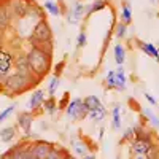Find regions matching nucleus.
Returning <instances> with one entry per match:
<instances>
[{"label":"nucleus","mask_w":159,"mask_h":159,"mask_svg":"<svg viewBox=\"0 0 159 159\" xmlns=\"http://www.w3.org/2000/svg\"><path fill=\"white\" fill-rule=\"evenodd\" d=\"M83 103H84V107L88 108V111H94V110H97L100 105H102L100 100H99V97H96V96H88L83 100Z\"/></svg>","instance_id":"9b49d317"},{"label":"nucleus","mask_w":159,"mask_h":159,"mask_svg":"<svg viewBox=\"0 0 159 159\" xmlns=\"http://www.w3.org/2000/svg\"><path fill=\"white\" fill-rule=\"evenodd\" d=\"M107 84L108 88H115L116 86V72H108L107 73Z\"/></svg>","instance_id":"cd10ccee"},{"label":"nucleus","mask_w":159,"mask_h":159,"mask_svg":"<svg viewBox=\"0 0 159 159\" xmlns=\"http://www.w3.org/2000/svg\"><path fill=\"white\" fill-rule=\"evenodd\" d=\"M119 111H121V107H119V105H116V107L111 110V127L113 129L121 127V115H119Z\"/></svg>","instance_id":"ddd939ff"},{"label":"nucleus","mask_w":159,"mask_h":159,"mask_svg":"<svg viewBox=\"0 0 159 159\" xmlns=\"http://www.w3.org/2000/svg\"><path fill=\"white\" fill-rule=\"evenodd\" d=\"M27 62H29L30 70H34L38 75H45L49 69V56H46V52L37 46L30 49L29 56H27Z\"/></svg>","instance_id":"f257e3e1"},{"label":"nucleus","mask_w":159,"mask_h":159,"mask_svg":"<svg viewBox=\"0 0 159 159\" xmlns=\"http://www.w3.org/2000/svg\"><path fill=\"white\" fill-rule=\"evenodd\" d=\"M0 42H2V30H0Z\"/></svg>","instance_id":"e433bc0d"},{"label":"nucleus","mask_w":159,"mask_h":159,"mask_svg":"<svg viewBox=\"0 0 159 159\" xmlns=\"http://www.w3.org/2000/svg\"><path fill=\"white\" fill-rule=\"evenodd\" d=\"M59 78L57 76H52L51 78V81H49V86H48V91H49V94L52 96V94H54V92H56V88L59 86Z\"/></svg>","instance_id":"bb28decb"},{"label":"nucleus","mask_w":159,"mask_h":159,"mask_svg":"<svg viewBox=\"0 0 159 159\" xmlns=\"http://www.w3.org/2000/svg\"><path fill=\"white\" fill-rule=\"evenodd\" d=\"M126 32H127V25H126L124 22L118 24V29H116V37H118V38H123V37L126 35Z\"/></svg>","instance_id":"c85d7f7f"},{"label":"nucleus","mask_w":159,"mask_h":159,"mask_svg":"<svg viewBox=\"0 0 159 159\" xmlns=\"http://www.w3.org/2000/svg\"><path fill=\"white\" fill-rule=\"evenodd\" d=\"M124 84H126V75H124V70L119 67V69L116 70V88L123 89Z\"/></svg>","instance_id":"412c9836"},{"label":"nucleus","mask_w":159,"mask_h":159,"mask_svg":"<svg viewBox=\"0 0 159 159\" xmlns=\"http://www.w3.org/2000/svg\"><path fill=\"white\" fill-rule=\"evenodd\" d=\"M16 67L19 70V73H24V75H29V62H27V57H19L18 62H16Z\"/></svg>","instance_id":"aec40b11"},{"label":"nucleus","mask_w":159,"mask_h":159,"mask_svg":"<svg viewBox=\"0 0 159 159\" xmlns=\"http://www.w3.org/2000/svg\"><path fill=\"white\" fill-rule=\"evenodd\" d=\"M29 86V75H24V73H13L7 78V88L15 91V92H19V91H24L25 88Z\"/></svg>","instance_id":"7ed1b4c3"},{"label":"nucleus","mask_w":159,"mask_h":159,"mask_svg":"<svg viewBox=\"0 0 159 159\" xmlns=\"http://www.w3.org/2000/svg\"><path fill=\"white\" fill-rule=\"evenodd\" d=\"M142 113H143V116L150 121V124H151L153 127H159V119L156 118V115H154L150 108H143V110H142Z\"/></svg>","instance_id":"f3484780"},{"label":"nucleus","mask_w":159,"mask_h":159,"mask_svg":"<svg viewBox=\"0 0 159 159\" xmlns=\"http://www.w3.org/2000/svg\"><path fill=\"white\" fill-rule=\"evenodd\" d=\"M32 115L30 113H21V115H18V121H19V124H21V127L27 132L29 134V130H30V126H32Z\"/></svg>","instance_id":"6e6552de"},{"label":"nucleus","mask_w":159,"mask_h":159,"mask_svg":"<svg viewBox=\"0 0 159 159\" xmlns=\"http://www.w3.org/2000/svg\"><path fill=\"white\" fill-rule=\"evenodd\" d=\"M13 7H15V13L18 16H25L29 11V5L25 0H15L13 2Z\"/></svg>","instance_id":"9d476101"},{"label":"nucleus","mask_w":159,"mask_h":159,"mask_svg":"<svg viewBox=\"0 0 159 159\" xmlns=\"http://www.w3.org/2000/svg\"><path fill=\"white\" fill-rule=\"evenodd\" d=\"M13 110H15V105H11V107H8V108H5L2 113H0V123H2V121H5V119L11 115V111Z\"/></svg>","instance_id":"7c9ffc66"},{"label":"nucleus","mask_w":159,"mask_h":159,"mask_svg":"<svg viewBox=\"0 0 159 159\" xmlns=\"http://www.w3.org/2000/svg\"><path fill=\"white\" fill-rule=\"evenodd\" d=\"M46 8L49 10L51 15H54V16L59 15V8H57V5H56V3H52V2H49V0L46 2Z\"/></svg>","instance_id":"c756f323"},{"label":"nucleus","mask_w":159,"mask_h":159,"mask_svg":"<svg viewBox=\"0 0 159 159\" xmlns=\"http://www.w3.org/2000/svg\"><path fill=\"white\" fill-rule=\"evenodd\" d=\"M67 115L72 119H80V118H84L86 115H89V111L84 107V103H83L81 99H73L69 103V107H67Z\"/></svg>","instance_id":"20e7f679"},{"label":"nucleus","mask_w":159,"mask_h":159,"mask_svg":"<svg viewBox=\"0 0 159 159\" xmlns=\"http://www.w3.org/2000/svg\"><path fill=\"white\" fill-rule=\"evenodd\" d=\"M124 59H126V51L121 45H116L115 46V61L118 65H123L124 64Z\"/></svg>","instance_id":"2eb2a0df"},{"label":"nucleus","mask_w":159,"mask_h":159,"mask_svg":"<svg viewBox=\"0 0 159 159\" xmlns=\"http://www.w3.org/2000/svg\"><path fill=\"white\" fill-rule=\"evenodd\" d=\"M32 154H34V159H46L49 151L52 150V145L51 143H46V142H38L35 145H32Z\"/></svg>","instance_id":"423d86ee"},{"label":"nucleus","mask_w":159,"mask_h":159,"mask_svg":"<svg viewBox=\"0 0 159 159\" xmlns=\"http://www.w3.org/2000/svg\"><path fill=\"white\" fill-rule=\"evenodd\" d=\"M139 46H140V49L145 52V54H148V56H151V57H154V59H157V48L153 45V43H147V42H139Z\"/></svg>","instance_id":"1a4fd4ad"},{"label":"nucleus","mask_w":159,"mask_h":159,"mask_svg":"<svg viewBox=\"0 0 159 159\" xmlns=\"http://www.w3.org/2000/svg\"><path fill=\"white\" fill-rule=\"evenodd\" d=\"M73 150H75V153H76V154L83 156V157L88 154V148H86V145H84V143H81V142H73Z\"/></svg>","instance_id":"5701e85b"},{"label":"nucleus","mask_w":159,"mask_h":159,"mask_svg":"<svg viewBox=\"0 0 159 159\" xmlns=\"http://www.w3.org/2000/svg\"><path fill=\"white\" fill-rule=\"evenodd\" d=\"M83 159H94V156H92V154H86Z\"/></svg>","instance_id":"c9c22d12"},{"label":"nucleus","mask_w":159,"mask_h":159,"mask_svg":"<svg viewBox=\"0 0 159 159\" xmlns=\"http://www.w3.org/2000/svg\"><path fill=\"white\" fill-rule=\"evenodd\" d=\"M67 97H69V94H65V96H64V99L59 102V107H61V108H64V107H65V102H67Z\"/></svg>","instance_id":"72a5a7b5"},{"label":"nucleus","mask_w":159,"mask_h":159,"mask_svg":"<svg viewBox=\"0 0 159 159\" xmlns=\"http://www.w3.org/2000/svg\"><path fill=\"white\" fill-rule=\"evenodd\" d=\"M84 8H83V5H80V3H75V8L72 10V15L69 16V21L70 22H76L80 18H81L83 15H84Z\"/></svg>","instance_id":"4468645a"},{"label":"nucleus","mask_w":159,"mask_h":159,"mask_svg":"<svg viewBox=\"0 0 159 159\" xmlns=\"http://www.w3.org/2000/svg\"><path fill=\"white\" fill-rule=\"evenodd\" d=\"M7 25H8V15L5 8H0V30H3Z\"/></svg>","instance_id":"393cba45"},{"label":"nucleus","mask_w":159,"mask_h":159,"mask_svg":"<svg viewBox=\"0 0 159 159\" xmlns=\"http://www.w3.org/2000/svg\"><path fill=\"white\" fill-rule=\"evenodd\" d=\"M43 97H45V94H43V91L42 89H38V91H35L34 94H32V97H30V103H29V107L30 108H38L40 105H42L45 100H43Z\"/></svg>","instance_id":"f8f14e48"},{"label":"nucleus","mask_w":159,"mask_h":159,"mask_svg":"<svg viewBox=\"0 0 159 159\" xmlns=\"http://www.w3.org/2000/svg\"><path fill=\"white\" fill-rule=\"evenodd\" d=\"M0 159H13V154H11V153L8 151L7 154H3V156H2V157H0Z\"/></svg>","instance_id":"f704fd0d"},{"label":"nucleus","mask_w":159,"mask_h":159,"mask_svg":"<svg viewBox=\"0 0 159 159\" xmlns=\"http://www.w3.org/2000/svg\"><path fill=\"white\" fill-rule=\"evenodd\" d=\"M13 135H15V129H13L11 126L2 129V132H0V139H2L3 142H10L13 139Z\"/></svg>","instance_id":"4be33fe9"},{"label":"nucleus","mask_w":159,"mask_h":159,"mask_svg":"<svg viewBox=\"0 0 159 159\" xmlns=\"http://www.w3.org/2000/svg\"><path fill=\"white\" fill-rule=\"evenodd\" d=\"M49 40H51V29H49L48 22L40 21L32 32V42L35 43V46H43L49 43Z\"/></svg>","instance_id":"f03ea898"},{"label":"nucleus","mask_w":159,"mask_h":159,"mask_svg":"<svg viewBox=\"0 0 159 159\" xmlns=\"http://www.w3.org/2000/svg\"><path fill=\"white\" fill-rule=\"evenodd\" d=\"M121 19H123V22H124L126 25L132 22V10H130V7H129L127 3H123V10H121Z\"/></svg>","instance_id":"dca6fc26"},{"label":"nucleus","mask_w":159,"mask_h":159,"mask_svg":"<svg viewBox=\"0 0 159 159\" xmlns=\"http://www.w3.org/2000/svg\"><path fill=\"white\" fill-rule=\"evenodd\" d=\"M46 159H70V157H69V154H67V151H65V150H56V148H52L49 151V154H48Z\"/></svg>","instance_id":"a211bd4d"},{"label":"nucleus","mask_w":159,"mask_h":159,"mask_svg":"<svg viewBox=\"0 0 159 159\" xmlns=\"http://www.w3.org/2000/svg\"><path fill=\"white\" fill-rule=\"evenodd\" d=\"M11 64H13L11 56L8 54V52H5L3 49H0V78H3L10 72Z\"/></svg>","instance_id":"0eeeda50"},{"label":"nucleus","mask_w":159,"mask_h":159,"mask_svg":"<svg viewBox=\"0 0 159 159\" xmlns=\"http://www.w3.org/2000/svg\"><path fill=\"white\" fill-rule=\"evenodd\" d=\"M84 45H86V34L81 32L78 35V48H83Z\"/></svg>","instance_id":"2f4dec72"},{"label":"nucleus","mask_w":159,"mask_h":159,"mask_svg":"<svg viewBox=\"0 0 159 159\" xmlns=\"http://www.w3.org/2000/svg\"><path fill=\"white\" fill-rule=\"evenodd\" d=\"M105 115H107V110H105L102 105L97 108V110H94V111H89V118L92 119V121H102V119L105 118Z\"/></svg>","instance_id":"6ab92c4d"},{"label":"nucleus","mask_w":159,"mask_h":159,"mask_svg":"<svg viewBox=\"0 0 159 159\" xmlns=\"http://www.w3.org/2000/svg\"><path fill=\"white\" fill-rule=\"evenodd\" d=\"M151 150H153V143H147L135 139L130 142V153L134 156H148Z\"/></svg>","instance_id":"39448f33"},{"label":"nucleus","mask_w":159,"mask_h":159,"mask_svg":"<svg viewBox=\"0 0 159 159\" xmlns=\"http://www.w3.org/2000/svg\"><path fill=\"white\" fill-rule=\"evenodd\" d=\"M43 107H45V110L46 111H49V113H54V110H56V102H54V99H48V100H45L43 102Z\"/></svg>","instance_id":"a878e982"},{"label":"nucleus","mask_w":159,"mask_h":159,"mask_svg":"<svg viewBox=\"0 0 159 159\" xmlns=\"http://www.w3.org/2000/svg\"><path fill=\"white\" fill-rule=\"evenodd\" d=\"M105 7H107V2H105V0H96V2L91 5V13H97V11L103 10Z\"/></svg>","instance_id":"b1692460"},{"label":"nucleus","mask_w":159,"mask_h":159,"mask_svg":"<svg viewBox=\"0 0 159 159\" xmlns=\"http://www.w3.org/2000/svg\"><path fill=\"white\" fill-rule=\"evenodd\" d=\"M145 99H147V100H148L151 105H156V103H157V102H156V99H154V97L150 94V92H145Z\"/></svg>","instance_id":"473e14b6"}]
</instances>
